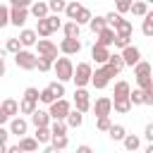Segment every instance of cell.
I'll list each match as a JSON object with an SVG mask.
<instances>
[{"label": "cell", "mask_w": 153, "mask_h": 153, "mask_svg": "<svg viewBox=\"0 0 153 153\" xmlns=\"http://www.w3.org/2000/svg\"><path fill=\"white\" fill-rule=\"evenodd\" d=\"M117 74H120V72H117V69H115L110 62H105V65L96 67L91 84H93V88H105V86L110 84V79H112V76H117Z\"/></svg>", "instance_id": "obj_1"}, {"label": "cell", "mask_w": 153, "mask_h": 153, "mask_svg": "<svg viewBox=\"0 0 153 153\" xmlns=\"http://www.w3.org/2000/svg\"><path fill=\"white\" fill-rule=\"evenodd\" d=\"M74 62L69 60V57H57L55 60V67H53V72L57 74V79L60 81H69V79H74Z\"/></svg>", "instance_id": "obj_2"}, {"label": "cell", "mask_w": 153, "mask_h": 153, "mask_svg": "<svg viewBox=\"0 0 153 153\" xmlns=\"http://www.w3.org/2000/svg\"><path fill=\"white\" fill-rule=\"evenodd\" d=\"M14 65H17L19 69L31 72V69H36V67H38V55H33L31 50H19V53L14 55Z\"/></svg>", "instance_id": "obj_3"}, {"label": "cell", "mask_w": 153, "mask_h": 153, "mask_svg": "<svg viewBox=\"0 0 153 153\" xmlns=\"http://www.w3.org/2000/svg\"><path fill=\"white\" fill-rule=\"evenodd\" d=\"M91 79H93V67H91V62H79L76 65V69H74V84L76 86H86V84H91Z\"/></svg>", "instance_id": "obj_4"}, {"label": "cell", "mask_w": 153, "mask_h": 153, "mask_svg": "<svg viewBox=\"0 0 153 153\" xmlns=\"http://www.w3.org/2000/svg\"><path fill=\"white\" fill-rule=\"evenodd\" d=\"M50 117L53 120H67V115L72 112V105H69V100H65V98H57L55 103H50Z\"/></svg>", "instance_id": "obj_5"}, {"label": "cell", "mask_w": 153, "mask_h": 153, "mask_svg": "<svg viewBox=\"0 0 153 153\" xmlns=\"http://www.w3.org/2000/svg\"><path fill=\"white\" fill-rule=\"evenodd\" d=\"M74 108L81 110V112L91 110V96H88L86 86H76V91H74Z\"/></svg>", "instance_id": "obj_6"}, {"label": "cell", "mask_w": 153, "mask_h": 153, "mask_svg": "<svg viewBox=\"0 0 153 153\" xmlns=\"http://www.w3.org/2000/svg\"><path fill=\"white\" fill-rule=\"evenodd\" d=\"M17 112H19V103L12 100V98H5L2 105H0V122H10Z\"/></svg>", "instance_id": "obj_7"}, {"label": "cell", "mask_w": 153, "mask_h": 153, "mask_svg": "<svg viewBox=\"0 0 153 153\" xmlns=\"http://www.w3.org/2000/svg\"><path fill=\"white\" fill-rule=\"evenodd\" d=\"M36 50H38V55H45V57H53V60H57V45L53 43V41H48V38H38V43H36Z\"/></svg>", "instance_id": "obj_8"}, {"label": "cell", "mask_w": 153, "mask_h": 153, "mask_svg": "<svg viewBox=\"0 0 153 153\" xmlns=\"http://www.w3.org/2000/svg\"><path fill=\"white\" fill-rule=\"evenodd\" d=\"M110 45H100V43H93V48H91V57H93V62L96 65H105L108 60H110Z\"/></svg>", "instance_id": "obj_9"}, {"label": "cell", "mask_w": 153, "mask_h": 153, "mask_svg": "<svg viewBox=\"0 0 153 153\" xmlns=\"http://www.w3.org/2000/svg\"><path fill=\"white\" fill-rule=\"evenodd\" d=\"M112 98H108V96H100V98H96V103H93V112H96V117H105V115H110L112 112Z\"/></svg>", "instance_id": "obj_10"}, {"label": "cell", "mask_w": 153, "mask_h": 153, "mask_svg": "<svg viewBox=\"0 0 153 153\" xmlns=\"http://www.w3.org/2000/svg\"><path fill=\"white\" fill-rule=\"evenodd\" d=\"M79 50H81V41H79V38L65 36V38L60 41V53H65V55H76Z\"/></svg>", "instance_id": "obj_11"}, {"label": "cell", "mask_w": 153, "mask_h": 153, "mask_svg": "<svg viewBox=\"0 0 153 153\" xmlns=\"http://www.w3.org/2000/svg\"><path fill=\"white\" fill-rule=\"evenodd\" d=\"M115 36H117V29L105 26L103 31L96 33V43H100V45H115Z\"/></svg>", "instance_id": "obj_12"}, {"label": "cell", "mask_w": 153, "mask_h": 153, "mask_svg": "<svg viewBox=\"0 0 153 153\" xmlns=\"http://www.w3.org/2000/svg\"><path fill=\"white\" fill-rule=\"evenodd\" d=\"M10 131L22 139V136H26V131H29V122H26L24 117H12V120H10Z\"/></svg>", "instance_id": "obj_13"}, {"label": "cell", "mask_w": 153, "mask_h": 153, "mask_svg": "<svg viewBox=\"0 0 153 153\" xmlns=\"http://www.w3.org/2000/svg\"><path fill=\"white\" fill-rule=\"evenodd\" d=\"M122 57H124L127 67H134L136 62H141V50H139L136 45H127V48L122 50Z\"/></svg>", "instance_id": "obj_14"}, {"label": "cell", "mask_w": 153, "mask_h": 153, "mask_svg": "<svg viewBox=\"0 0 153 153\" xmlns=\"http://www.w3.org/2000/svg\"><path fill=\"white\" fill-rule=\"evenodd\" d=\"M31 124H33V127H50V124H53V117H50V112L36 108V112L31 115Z\"/></svg>", "instance_id": "obj_15"}, {"label": "cell", "mask_w": 153, "mask_h": 153, "mask_svg": "<svg viewBox=\"0 0 153 153\" xmlns=\"http://www.w3.org/2000/svg\"><path fill=\"white\" fill-rule=\"evenodd\" d=\"M19 41H22V45H24V48H31V45H36V43H38V31H33V29H22Z\"/></svg>", "instance_id": "obj_16"}, {"label": "cell", "mask_w": 153, "mask_h": 153, "mask_svg": "<svg viewBox=\"0 0 153 153\" xmlns=\"http://www.w3.org/2000/svg\"><path fill=\"white\" fill-rule=\"evenodd\" d=\"M29 12H31L29 7H12V24H14V26H24Z\"/></svg>", "instance_id": "obj_17"}, {"label": "cell", "mask_w": 153, "mask_h": 153, "mask_svg": "<svg viewBox=\"0 0 153 153\" xmlns=\"http://www.w3.org/2000/svg\"><path fill=\"white\" fill-rule=\"evenodd\" d=\"M112 105H115V112H120V115H127L129 110H131V98L129 96H120V98H115L112 100Z\"/></svg>", "instance_id": "obj_18"}, {"label": "cell", "mask_w": 153, "mask_h": 153, "mask_svg": "<svg viewBox=\"0 0 153 153\" xmlns=\"http://www.w3.org/2000/svg\"><path fill=\"white\" fill-rule=\"evenodd\" d=\"M38 146H41V141H38L36 136H22V139H19V148H22V151H26V153L38 151Z\"/></svg>", "instance_id": "obj_19"}, {"label": "cell", "mask_w": 153, "mask_h": 153, "mask_svg": "<svg viewBox=\"0 0 153 153\" xmlns=\"http://www.w3.org/2000/svg\"><path fill=\"white\" fill-rule=\"evenodd\" d=\"M36 31H38V36H41V38H48L50 33H55V31H53V26H50V19H48V17L38 19V24H36Z\"/></svg>", "instance_id": "obj_20"}, {"label": "cell", "mask_w": 153, "mask_h": 153, "mask_svg": "<svg viewBox=\"0 0 153 153\" xmlns=\"http://www.w3.org/2000/svg\"><path fill=\"white\" fill-rule=\"evenodd\" d=\"M36 105H38V100H31V98L24 96V98L19 100V112H22V115H33V112H36Z\"/></svg>", "instance_id": "obj_21"}, {"label": "cell", "mask_w": 153, "mask_h": 153, "mask_svg": "<svg viewBox=\"0 0 153 153\" xmlns=\"http://www.w3.org/2000/svg\"><path fill=\"white\" fill-rule=\"evenodd\" d=\"M29 10H31V14H33L36 19H43V17H48V10H50V5H48V2H33Z\"/></svg>", "instance_id": "obj_22"}, {"label": "cell", "mask_w": 153, "mask_h": 153, "mask_svg": "<svg viewBox=\"0 0 153 153\" xmlns=\"http://www.w3.org/2000/svg\"><path fill=\"white\" fill-rule=\"evenodd\" d=\"M62 31H65V36H69V38H79L81 24H79V22H74V19H69V22L62 26Z\"/></svg>", "instance_id": "obj_23"}, {"label": "cell", "mask_w": 153, "mask_h": 153, "mask_svg": "<svg viewBox=\"0 0 153 153\" xmlns=\"http://www.w3.org/2000/svg\"><path fill=\"white\" fill-rule=\"evenodd\" d=\"M67 124H69L72 129H76V127H81V124H84V112L74 108V110H72V112L67 115Z\"/></svg>", "instance_id": "obj_24"}, {"label": "cell", "mask_w": 153, "mask_h": 153, "mask_svg": "<svg viewBox=\"0 0 153 153\" xmlns=\"http://www.w3.org/2000/svg\"><path fill=\"white\" fill-rule=\"evenodd\" d=\"M141 33L146 38H153V10H148V14L143 17V24H141Z\"/></svg>", "instance_id": "obj_25"}, {"label": "cell", "mask_w": 153, "mask_h": 153, "mask_svg": "<svg viewBox=\"0 0 153 153\" xmlns=\"http://www.w3.org/2000/svg\"><path fill=\"white\" fill-rule=\"evenodd\" d=\"M105 26H110V24H108V17H91V22H88V29H91L93 33L103 31Z\"/></svg>", "instance_id": "obj_26"}, {"label": "cell", "mask_w": 153, "mask_h": 153, "mask_svg": "<svg viewBox=\"0 0 153 153\" xmlns=\"http://www.w3.org/2000/svg\"><path fill=\"white\" fill-rule=\"evenodd\" d=\"M131 14H134V17H146V14H148V2H146V0H134Z\"/></svg>", "instance_id": "obj_27"}, {"label": "cell", "mask_w": 153, "mask_h": 153, "mask_svg": "<svg viewBox=\"0 0 153 153\" xmlns=\"http://www.w3.org/2000/svg\"><path fill=\"white\" fill-rule=\"evenodd\" d=\"M108 136H110L112 141H124V136H127V129H124L122 124H112V127H110V131H108Z\"/></svg>", "instance_id": "obj_28"}, {"label": "cell", "mask_w": 153, "mask_h": 153, "mask_svg": "<svg viewBox=\"0 0 153 153\" xmlns=\"http://www.w3.org/2000/svg\"><path fill=\"white\" fill-rule=\"evenodd\" d=\"M41 143H48V141H53V129L50 127H36V134H33Z\"/></svg>", "instance_id": "obj_29"}, {"label": "cell", "mask_w": 153, "mask_h": 153, "mask_svg": "<svg viewBox=\"0 0 153 153\" xmlns=\"http://www.w3.org/2000/svg\"><path fill=\"white\" fill-rule=\"evenodd\" d=\"M81 2H76V0H72V2H67V10H65V14H67V19H76L79 17V12H81Z\"/></svg>", "instance_id": "obj_30"}, {"label": "cell", "mask_w": 153, "mask_h": 153, "mask_svg": "<svg viewBox=\"0 0 153 153\" xmlns=\"http://www.w3.org/2000/svg\"><path fill=\"white\" fill-rule=\"evenodd\" d=\"M57 100V96H55V91H53V86L48 84L43 91H41V103H45V105H50V103H55Z\"/></svg>", "instance_id": "obj_31"}, {"label": "cell", "mask_w": 153, "mask_h": 153, "mask_svg": "<svg viewBox=\"0 0 153 153\" xmlns=\"http://www.w3.org/2000/svg\"><path fill=\"white\" fill-rule=\"evenodd\" d=\"M50 143L55 146V151H65V148L69 146V139H67V134H55Z\"/></svg>", "instance_id": "obj_32"}, {"label": "cell", "mask_w": 153, "mask_h": 153, "mask_svg": "<svg viewBox=\"0 0 153 153\" xmlns=\"http://www.w3.org/2000/svg\"><path fill=\"white\" fill-rule=\"evenodd\" d=\"M22 48H24V45H22V41H19V38H7V41H5V50H7V53H12V55H17Z\"/></svg>", "instance_id": "obj_33"}, {"label": "cell", "mask_w": 153, "mask_h": 153, "mask_svg": "<svg viewBox=\"0 0 153 153\" xmlns=\"http://www.w3.org/2000/svg\"><path fill=\"white\" fill-rule=\"evenodd\" d=\"M141 74H153V65H148V62H136L134 65V76H141Z\"/></svg>", "instance_id": "obj_34"}, {"label": "cell", "mask_w": 153, "mask_h": 153, "mask_svg": "<svg viewBox=\"0 0 153 153\" xmlns=\"http://www.w3.org/2000/svg\"><path fill=\"white\" fill-rule=\"evenodd\" d=\"M50 129H53V136H55V134H67L69 124H67V120H53Z\"/></svg>", "instance_id": "obj_35"}, {"label": "cell", "mask_w": 153, "mask_h": 153, "mask_svg": "<svg viewBox=\"0 0 153 153\" xmlns=\"http://www.w3.org/2000/svg\"><path fill=\"white\" fill-rule=\"evenodd\" d=\"M122 143H124V148H127V151H136V148L141 146V139H139V136H134V134H127Z\"/></svg>", "instance_id": "obj_36"}, {"label": "cell", "mask_w": 153, "mask_h": 153, "mask_svg": "<svg viewBox=\"0 0 153 153\" xmlns=\"http://www.w3.org/2000/svg\"><path fill=\"white\" fill-rule=\"evenodd\" d=\"M53 67H55V60H53V57L38 55V69H41V72H50Z\"/></svg>", "instance_id": "obj_37"}, {"label": "cell", "mask_w": 153, "mask_h": 153, "mask_svg": "<svg viewBox=\"0 0 153 153\" xmlns=\"http://www.w3.org/2000/svg\"><path fill=\"white\" fill-rule=\"evenodd\" d=\"M131 93V86L127 84V81H117L115 84V98H120V96H129Z\"/></svg>", "instance_id": "obj_38"}, {"label": "cell", "mask_w": 153, "mask_h": 153, "mask_svg": "<svg viewBox=\"0 0 153 153\" xmlns=\"http://www.w3.org/2000/svg\"><path fill=\"white\" fill-rule=\"evenodd\" d=\"M105 17H108V24H110L112 29H117V26H120V22H122V12H117V10H112V12H108Z\"/></svg>", "instance_id": "obj_39"}, {"label": "cell", "mask_w": 153, "mask_h": 153, "mask_svg": "<svg viewBox=\"0 0 153 153\" xmlns=\"http://www.w3.org/2000/svg\"><path fill=\"white\" fill-rule=\"evenodd\" d=\"M127 45H131V36H124V33H117V36H115V48H120V50H124Z\"/></svg>", "instance_id": "obj_40"}, {"label": "cell", "mask_w": 153, "mask_h": 153, "mask_svg": "<svg viewBox=\"0 0 153 153\" xmlns=\"http://www.w3.org/2000/svg\"><path fill=\"white\" fill-rule=\"evenodd\" d=\"M108 62H110V65H112V67H115L117 72H122V69L127 67V62H124V57H122V53H120V55H110V60H108Z\"/></svg>", "instance_id": "obj_41"}, {"label": "cell", "mask_w": 153, "mask_h": 153, "mask_svg": "<svg viewBox=\"0 0 153 153\" xmlns=\"http://www.w3.org/2000/svg\"><path fill=\"white\" fill-rule=\"evenodd\" d=\"M136 84H139V88H153V74H141V76H136Z\"/></svg>", "instance_id": "obj_42"}, {"label": "cell", "mask_w": 153, "mask_h": 153, "mask_svg": "<svg viewBox=\"0 0 153 153\" xmlns=\"http://www.w3.org/2000/svg\"><path fill=\"white\" fill-rule=\"evenodd\" d=\"M96 127H98V131H110V127H112V122H110V115H105V117H98Z\"/></svg>", "instance_id": "obj_43"}, {"label": "cell", "mask_w": 153, "mask_h": 153, "mask_svg": "<svg viewBox=\"0 0 153 153\" xmlns=\"http://www.w3.org/2000/svg\"><path fill=\"white\" fill-rule=\"evenodd\" d=\"M48 5H50V12H57V14L67 10V2L65 0H48Z\"/></svg>", "instance_id": "obj_44"}, {"label": "cell", "mask_w": 153, "mask_h": 153, "mask_svg": "<svg viewBox=\"0 0 153 153\" xmlns=\"http://www.w3.org/2000/svg\"><path fill=\"white\" fill-rule=\"evenodd\" d=\"M134 0H115V10L117 12H131Z\"/></svg>", "instance_id": "obj_45"}, {"label": "cell", "mask_w": 153, "mask_h": 153, "mask_svg": "<svg viewBox=\"0 0 153 153\" xmlns=\"http://www.w3.org/2000/svg\"><path fill=\"white\" fill-rule=\"evenodd\" d=\"M129 98H131L134 105H143V88H134V91L129 93Z\"/></svg>", "instance_id": "obj_46"}, {"label": "cell", "mask_w": 153, "mask_h": 153, "mask_svg": "<svg viewBox=\"0 0 153 153\" xmlns=\"http://www.w3.org/2000/svg\"><path fill=\"white\" fill-rule=\"evenodd\" d=\"M91 17H93V14H91V10L81 7V12H79V17H76L74 22H79V24H88V22H91Z\"/></svg>", "instance_id": "obj_47"}, {"label": "cell", "mask_w": 153, "mask_h": 153, "mask_svg": "<svg viewBox=\"0 0 153 153\" xmlns=\"http://www.w3.org/2000/svg\"><path fill=\"white\" fill-rule=\"evenodd\" d=\"M117 33H124V36H131V22H127V19H122V22H120V26H117Z\"/></svg>", "instance_id": "obj_48"}, {"label": "cell", "mask_w": 153, "mask_h": 153, "mask_svg": "<svg viewBox=\"0 0 153 153\" xmlns=\"http://www.w3.org/2000/svg\"><path fill=\"white\" fill-rule=\"evenodd\" d=\"M48 19H50V26H53V31H57V29H62L65 24H62V19L57 17V12L55 14H48Z\"/></svg>", "instance_id": "obj_49"}, {"label": "cell", "mask_w": 153, "mask_h": 153, "mask_svg": "<svg viewBox=\"0 0 153 153\" xmlns=\"http://www.w3.org/2000/svg\"><path fill=\"white\" fill-rule=\"evenodd\" d=\"M50 86H53V91H55V96H57V98H62V96H65V81H60V79H57V81H53Z\"/></svg>", "instance_id": "obj_50"}, {"label": "cell", "mask_w": 153, "mask_h": 153, "mask_svg": "<svg viewBox=\"0 0 153 153\" xmlns=\"http://www.w3.org/2000/svg\"><path fill=\"white\" fill-rule=\"evenodd\" d=\"M24 96H26V98H31V100H41V91H38V88H33V86H29V88L24 91Z\"/></svg>", "instance_id": "obj_51"}, {"label": "cell", "mask_w": 153, "mask_h": 153, "mask_svg": "<svg viewBox=\"0 0 153 153\" xmlns=\"http://www.w3.org/2000/svg\"><path fill=\"white\" fill-rule=\"evenodd\" d=\"M143 105H153V88H143Z\"/></svg>", "instance_id": "obj_52"}, {"label": "cell", "mask_w": 153, "mask_h": 153, "mask_svg": "<svg viewBox=\"0 0 153 153\" xmlns=\"http://www.w3.org/2000/svg\"><path fill=\"white\" fill-rule=\"evenodd\" d=\"M10 5L12 7H31L33 0H10Z\"/></svg>", "instance_id": "obj_53"}, {"label": "cell", "mask_w": 153, "mask_h": 153, "mask_svg": "<svg viewBox=\"0 0 153 153\" xmlns=\"http://www.w3.org/2000/svg\"><path fill=\"white\" fill-rule=\"evenodd\" d=\"M143 136H146V139L153 143V122H148V124H146V129H143Z\"/></svg>", "instance_id": "obj_54"}, {"label": "cell", "mask_w": 153, "mask_h": 153, "mask_svg": "<svg viewBox=\"0 0 153 153\" xmlns=\"http://www.w3.org/2000/svg\"><path fill=\"white\" fill-rule=\"evenodd\" d=\"M76 151H79V153H91V146H79Z\"/></svg>", "instance_id": "obj_55"}, {"label": "cell", "mask_w": 153, "mask_h": 153, "mask_svg": "<svg viewBox=\"0 0 153 153\" xmlns=\"http://www.w3.org/2000/svg\"><path fill=\"white\" fill-rule=\"evenodd\" d=\"M146 2H148V5H153V0H146Z\"/></svg>", "instance_id": "obj_56"}]
</instances>
